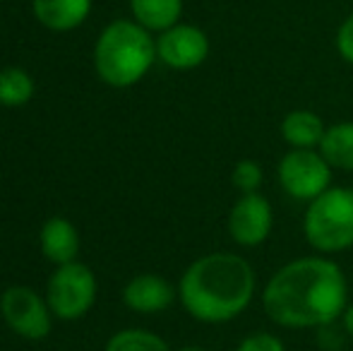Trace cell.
<instances>
[{
	"mask_svg": "<svg viewBox=\"0 0 353 351\" xmlns=\"http://www.w3.org/2000/svg\"><path fill=\"white\" fill-rule=\"evenodd\" d=\"M262 308L281 328H325L349 308V281L334 260L298 258L267 281Z\"/></svg>",
	"mask_w": 353,
	"mask_h": 351,
	"instance_id": "obj_1",
	"label": "cell"
},
{
	"mask_svg": "<svg viewBox=\"0 0 353 351\" xmlns=\"http://www.w3.org/2000/svg\"><path fill=\"white\" fill-rule=\"evenodd\" d=\"M274 229V212L262 192H248L228 212V234L243 248H255L270 239Z\"/></svg>",
	"mask_w": 353,
	"mask_h": 351,
	"instance_id": "obj_8",
	"label": "cell"
},
{
	"mask_svg": "<svg viewBox=\"0 0 353 351\" xmlns=\"http://www.w3.org/2000/svg\"><path fill=\"white\" fill-rule=\"evenodd\" d=\"M34 97V80L22 68L0 70V103L3 106H24Z\"/></svg>",
	"mask_w": 353,
	"mask_h": 351,
	"instance_id": "obj_16",
	"label": "cell"
},
{
	"mask_svg": "<svg viewBox=\"0 0 353 351\" xmlns=\"http://www.w3.org/2000/svg\"><path fill=\"white\" fill-rule=\"evenodd\" d=\"M257 289V274L236 253H210L197 258L178 284V296L188 313L200 323H228L238 318Z\"/></svg>",
	"mask_w": 353,
	"mask_h": 351,
	"instance_id": "obj_2",
	"label": "cell"
},
{
	"mask_svg": "<svg viewBox=\"0 0 353 351\" xmlns=\"http://www.w3.org/2000/svg\"><path fill=\"white\" fill-rule=\"evenodd\" d=\"M178 351H210V349H205V347H197V344H190V347H183V349H178Z\"/></svg>",
	"mask_w": 353,
	"mask_h": 351,
	"instance_id": "obj_22",
	"label": "cell"
},
{
	"mask_svg": "<svg viewBox=\"0 0 353 351\" xmlns=\"http://www.w3.org/2000/svg\"><path fill=\"white\" fill-rule=\"evenodd\" d=\"M332 171L320 150H291L279 161V183L288 197L310 202L332 188Z\"/></svg>",
	"mask_w": 353,
	"mask_h": 351,
	"instance_id": "obj_6",
	"label": "cell"
},
{
	"mask_svg": "<svg viewBox=\"0 0 353 351\" xmlns=\"http://www.w3.org/2000/svg\"><path fill=\"white\" fill-rule=\"evenodd\" d=\"M336 51L346 63L353 66V14L341 22L339 32H336Z\"/></svg>",
	"mask_w": 353,
	"mask_h": 351,
	"instance_id": "obj_20",
	"label": "cell"
},
{
	"mask_svg": "<svg viewBox=\"0 0 353 351\" xmlns=\"http://www.w3.org/2000/svg\"><path fill=\"white\" fill-rule=\"evenodd\" d=\"M210 56V39L195 24H173L157 39V58L173 70L200 68Z\"/></svg>",
	"mask_w": 353,
	"mask_h": 351,
	"instance_id": "obj_9",
	"label": "cell"
},
{
	"mask_svg": "<svg viewBox=\"0 0 353 351\" xmlns=\"http://www.w3.org/2000/svg\"><path fill=\"white\" fill-rule=\"evenodd\" d=\"M106 351H171L159 334L149 330H123L113 334L106 344Z\"/></svg>",
	"mask_w": 353,
	"mask_h": 351,
	"instance_id": "obj_17",
	"label": "cell"
},
{
	"mask_svg": "<svg viewBox=\"0 0 353 351\" xmlns=\"http://www.w3.org/2000/svg\"><path fill=\"white\" fill-rule=\"evenodd\" d=\"M92 0H34V14L46 29L70 32L87 19Z\"/></svg>",
	"mask_w": 353,
	"mask_h": 351,
	"instance_id": "obj_12",
	"label": "cell"
},
{
	"mask_svg": "<svg viewBox=\"0 0 353 351\" xmlns=\"http://www.w3.org/2000/svg\"><path fill=\"white\" fill-rule=\"evenodd\" d=\"M233 188L241 190V195H248V192H260L262 181H265V171L257 164L255 159H241L236 164L231 174Z\"/></svg>",
	"mask_w": 353,
	"mask_h": 351,
	"instance_id": "obj_18",
	"label": "cell"
},
{
	"mask_svg": "<svg viewBox=\"0 0 353 351\" xmlns=\"http://www.w3.org/2000/svg\"><path fill=\"white\" fill-rule=\"evenodd\" d=\"M317 150L332 169L353 171V123L341 121L330 126Z\"/></svg>",
	"mask_w": 353,
	"mask_h": 351,
	"instance_id": "obj_14",
	"label": "cell"
},
{
	"mask_svg": "<svg viewBox=\"0 0 353 351\" xmlns=\"http://www.w3.org/2000/svg\"><path fill=\"white\" fill-rule=\"evenodd\" d=\"M236 351H286V347H283V342L276 337V334L260 330V332L248 334V337L236 347Z\"/></svg>",
	"mask_w": 353,
	"mask_h": 351,
	"instance_id": "obj_19",
	"label": "cell"
},
{
	"mask_svg": "<svg viewBox=\"0 0 353 351\" xmlns=\"http://www.w3.org/2000/svg\"><path fill=\"white\" fill-rule=\"evenodd\" d=\"M303 234L317 253H341L353 245V190L344 185L327 188L307 202Z\"/></svg>",
	"mask_w": 353,
	"mask_h": 351,
	"instance_id": "obj_4",
	"label": "cell"
},
{
	"mask_svg": "<svg viewBox=\"0 0 353 351\" xmlns=\"http://www.w3.org/2000/svg\"><path fill=\"white\" fill-rule=\"evenodd\" d=\"M341 323H344V330L351 334V339H353V303H349V308L344 310V315H341Z\"/></svg>",
	"mask_w": 353,
	"mask_h": 351,
	"instance_id": "obj_21",
	"label": "cell"
},
{
	"mask_svg": "<svg viewBox=\"0 0 353 351\" xmlns=\"http://www.w3.org/2000/svg\"><path fill=\"white\" fill-rule=\"evenodd\" d=\"M41 250L51 263L65 265L72 263L79 250L77 229L63 217H53L41 229Z\"/></svg>",
	"mask_w": 353,
	"mask_h": 351,
	"instance_id": "obj_13",
	"label": "cell"
},
{
	"mask_svg": "<svg viewBox=\"0 0 353 351\" xmlns=\"http://www.w3.org/2000/svg\"><path fill=\"white\" fill-rule=\"evenodd\" d=\"M130 10L135 22H140L144 29L166 32L181 19L183 0H130Z\"/></svg>",
	"mask_w": 353,
	"mask_h": 351,
	"instance_id": "obj_15",
	"label": "cell"
},
{
	"mask_svg": "<svg viewBox=\"0 0 353 351\" xmlns=\"http://www.w3.org/2000/svg\"><path fill=\"white\" fill-rule=\"evenodd\" d=\"M325 130L327 126L322 118L307 108H296L281 121V137L291 150H317Z\"/></svg>",
	"mask_w": 353,
	"mask_h": 351,
	"instance_id": "obj_11",
	"label": "cell"
},
{
	"mask_svg": "<svg viewBox=\"0 0 353 351\" xmlns=\"http://www.w3.org/2000/svg\"><path fill=\"white\" fill-rule=\"evenodd\" d=\"M123 301L137 313H161L176 301V289L161 274H137L123 289Z\"/></svg>",
	"mask_w": 353,
	"mask_h": 351,
	"instance_id": "obj_10",
	"label": "cell"
},
{
	"mask_svg": "<svg viewBox=\"0 0 353 351\" xmlns=\"http://www.w3.org/2000/svg\"><path fill=\"white\" fill-rule=\"evenodd\" d=\"M157 61V41L140 22L116 19L101 32L94 48V66L106 85L132 87Z\"/></svg>",
	"mask_w": 353,
	"mask_h": 351,
	"instance_id": "obj_3",
	"label": "cell"
},
{
	"mask_svg": "<svg viewBox=\"0 0 353 351\" xmlns=\"http://www.w3.org/2000/svg\"><path fill=\"white\" fill-rule=\"evenodd\" d=\"M0 310L5 323L24 339H43L51 332V305L27 286H10L0 299Z\"/></svg>",
	"mask_w": 353,
	"mask_h": 351,
	"instance_id": "obj_7",
	"label": "cell"
},
{
	"mask_svg": "<svg viewBox=\"0 0 353 351\" xmlns=\"http://www.w3.org/2000/svg\"><path fill=\"white\" fill-rule=\"evenodd\" d=\"M48 305L61 320H77L97 301V277L82 263H65L48 281Z\"/></svg>",
	"mask_w": 353,
	"mask_h": 351,
	"instance_id": "obj_5",
	"label": "cell"
}]
</instances>
